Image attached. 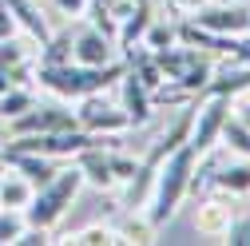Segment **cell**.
Instances as JSON below:
<instances>
[{"instance_id":"cell-16","label":"cell","mask_w":250,"mask_h":246,"mask_svg":"<svg viewBox=\"0 0 250 246\" xmlns=\"http://www.w3.org/2000/svg\"><path fill=\"white\" fill-rule=\"evenodd\" d=\"M210 183H214L218 191H227V195H250V159L242 155L238 163H227V167H218Z\"/></svg>"},{"instance_id":"cell-29","label":"cell","mask_w":250,"mask_h":246,"mask_svg":"<svg viewBox=\"0 0 250 246\" xmlns=\"http://www.w3.org/2000/svg\"><path fill=\"white\" fill-rule=\"evenodd\" d=\"M234 111H238V119H242L246 127H250V103H242V107H234Z\"/></svg>"},{"instance_id":"cell-13","label":"cell","mask_w":250,"mask_h":246,"mask_svg":"<svg viewBox=\"0 0 250 246\" xmlns=\"http://www.w3.org/2000/svg\"><path fill=\"white\" fill-rule=\"evenodd\" d=\"M242 91H250V64L242 68H227V72H218L207 80V87L199 91V96H242Z\"/></svg>"},{"instance_id":"cell-17","label":"cell","mask_w":250,"mask_h":246,"mask_svg":"<svg viewBox=\"0 0 250 246\" xmlns=\"http://www.w3.org/2000/svg\"><path fill=\"white\" fill-rule=\"evenodd\" d=\"M36 103V91L28 87V83H12L8 91H0V119H16V115H24L28 107Z\"/></svg>"},{"instance_id":"cell-1","label":"cell","mask_w":250,"mask_h":246,"mask_svg":"<svg viewBox=\"0 0 250 246\" xmlns=\"http://www.w3.org/2000/svg\"><path fill=\"white\" fill-rule=\"evenodd\" d=\"M195 167H199V151L191 143H183V147H175L163 159V167L155 171L151 195H147V210H143L155 230L175 219L179 203L187 199V191H191V183H195Z\"/></svg>"},{"instance_id":"cell-10","label":"cell","mask_w":250,"mask_h":246,"mask_svg":"<svg viewBox=\"0 0 250 246\" xmlns=\"http://www.w3.org/2000/svg\"><path fill=\"white\" fill-rule=\"evenodd\" d=\"M4 159H8L12 171H20L28 183H32V187H44V183H52L60 175L56 159L52 155H40V151H4Z\"/></svg>"},{"instance_id":"cell-8","label":"cell","mask_w":250,"mask_h":246,"mask_svg":"<svg viewBox=\"0 0 250 246\" xmlns=\"http://www.w3.org/2000/svg\"><path fill=\"white\" fill-rule=\"evenodd\" d=\"M115 56H119V44H115V36L100 32L96 24H91V28H83V32L72 40V60H76V64L104 68V64H111Z\"/></svg>"},{"instance_id":"cell-21","label":"cell","mask_w":250,"mask_h":246,"mask_svg":"<svg viewBox=\"0 0 250 246\" xmlns=\"http://www.w3.org/2000/svg\"><path fill=\"white\" fill-rule=\"evenodd\" d=\"M24 226H28L24 210H16V206H0V246L16 242V238L24 234Z\"/></svg>"},{"instance_id":"cell-2","label":"cell","mask_w":250,"mask_h":246,"mask_svg":"<svg viewBox=\"0 0 250 246\" xmlns=\"http://www.w3.org/2000/svg\"><path fill=\"white\" fill-rule=\"evenodd\" d=\"M123 72H127V64H119V60H111V64H104V68H87V64L68 60V64H36V83L48 87L52 96L76 103V100L91 96V91H104Z\"/></svg>"},{"instance_id":"cell-19","label":"cell","mask_w":250,"mask_h":246,"mask_svg":"<svg viewBox=\"0 0 250 246\" xmlns=\"http://www.w3.org/2000/svg\"><path fill=\"white\" fill-rule=\"evenodd\" d=\"M139 44H147L151 52H159V48H171V44H179V24H167V20H151Z\"/></svg>"},{"instance_id":"cell-12","label":"cell","mask_w":250,"mask_h":246,"mask_svg":"<svg viewBox=\"0 0 250 246\" xmlns=\"http://www.w3.org/2000/svg\"><path fill=\"white\" fill-rule=\"evenodd\" d=\"M230 223H234V214H230V203H223V199L203 203L199 214H195V230L207 234V238H227Z\"/></svg>"},{"instance_id":"cell-20","label":"cell","mask_w":250,"mask_h":246,"mask_svg":"<svg viewBox=\"0 0 250 246\" xmlns=\"http://www.w3.org/2000/svg\"><path fill=\"white\" fill-rule=\"evenodd\" d=\"M72 60V32H60L48 44H40V60L36 64H68Z\"/></svg>"},{"instance_id":"cell-22","label":"cell","mask_w":250,"mask_h":246,"mask_svg":"<svg viewBox=\"0 0 250 246\" xmlns=\"http://www.w3.org/2000/svg\"><path fill=\"white\" fill-rule=\"evenodd\" d=\"M68 242H76V246H115L119 242V230H111V226H87V230H76V234H68Z\"/></svg>"},{"instance_id":"cell-27","label":"cell","mask_w":250,"mask_h":246,"mask_svg":"<svg viewBox=\"0 0 250 246\" xmlns=\"http://www.w3.org/2000/svg\"><path fill=\"white\" fill-rule=\"evenodd\" d=\"M56 8L64 12V16H72V20H80L87 12V0H56Z\"/></svg>"},{"instance_id":"cell-26","label":"cell","mask_w":250,"mask_h":246,"mask_svg":"<svg viewBox=\"0 0 250 246\" xmlns=\"http://www.w3.org/2000/svg\"><path fill=\"white\" fill-rule=\"evenodd\" d=\"M8 36H16V16H12V8L0 0V40H8Z\"/></svg>"},{"instance_id":"cell-24","label":"cell","mask_w":250,"mask_h":246,"mask_svg":"<svg viewBox=\"0 0 250 246\" xmlns=\"http://www.w3.org/2000/svg\"><path fill=\"white\" fill-rule=\"evenodd\" d=\"M107 159H111V171H115L119 183H127V179L139 171V159H135V155H123V151H115V147H107Z\"/></svg>"},{"instance_id":"cell-23","label":"cell","mask_w":250,"mask_h":246,"mask_svg":"<svg viewBox=\"0 0 250 246\" xmlns=\"http://www.w3.org/2000/svg\"><path fill=\"white\" fill-rule=\"evenodd\" d=\"M155 238V226H151V219L143 214V219H135V210H131V219L119 226V242H151Z\"/></svg>"},{"instance_id":"cell-25","label":"cell","mask_w":250,"mask_h":246,"mask_svg":"<svg viewBox=\"0 0 250 246\" xmlns=\"http://www.w3.org/2000/svg\"><path fill=\"white\" fill-rule=\"evenodd\" d=\"M227 242H234V246H250V219H238V223H230V230H227Z\"/></svg>"},{"instance_id":"cell-28","label":"cell","mask_w":250,"mask_h":246,"mask_svg":"<svg viewBox=\"0 0 250 246\" xmlns=\"http://www.w3.org/2000/svg\"><path fill=\"white\" fill-rule=\"evenodd\" d=\"M179 4H183L187 12H195V8H203V4H207V0H179Z\"/></svg>"},{"instance_id":"cell-5","label":"cell","mask_w":250,"mask_h":246,"mask_svg":"<svg viewBox=\"0 0 250 246\" xmlns=\"http://www.w3.org/2000/svg\"><path fill=\"white\" fill-rule=\"evenodd\" d=\"M68 127H80V119L64 103H48V107L32 103L24 115L8 119V131L12 135H48V131H68Z\"/></svg>"},{"instance_id":"cell-3","label":"cell","mask_w":250,"mask_h":246,"mask_svg":"<svg viewBox=\"0 0 250 246\" xmlns=\"http://www.w3.org/2000/svg\"><path fill=\"white\" fill-rule=\"evenodd\" d=\"M80 187H83V171H80V167H60V175H56L52 183H44V187H36L32 203L24 206L28 226L52 230V226L68 214V206H72V199L80 195Z\"/></svg>"},{"instance_id":"cell-18","label":"cell","mask_w":250,"mask_h":246,"mask_svg":"<svg viewBox=\"0 0 250 246\" xmlns=\"http://www.w3.org/2000/svg\"><path fill=\"white\" fill-rule=\"evenodd\" d=\"M218 139H223L234 155H246V159H250V127H246L238 115H230V119L223 123V135H218Z\"/></svg>"},{"instance_id":"cell-4","label":"cell","mask_w":250,"mask_h":246,"mask_svg":"<svg viewBox=\"0 0 250 246\" xmlns=\"http://www.w3.org/2000/svg\"><path fill=\"white\" fill-rule=\"evenodd\" d=\"M230 111H234L230 96H203V103L195 100V123H191V139L187 143L199 151V159L207 155V151H214L218 135H223V123L230 119Z\"/></svg>"},{"instance_id":"cell-14","label":"cell","mask_w":250,"mask_h":246,"mask_svg":"<svg viewBox=\"0 0 250 246\" xmlns=\"http://www.w3.org/2000/svg\"><path fill=\"white\" fill-rule=\"evenodd\" d=\"M4 4L12 8V16H16V28H24L28 36H32L36 44H48L52 40V28H48V20H44V12H36L28 0H4Z\"/></svg>"},{"instance_id":"cell-6","label":"cell","mask_w":250,"mask_h":246,"mask_svg":"<svg viewBox=\"0 0 250 246\" xmlns=\"http://www.w3.org/2000/svg\"><path fill=\"white\" fill-rule=\"evenodd\" d=\"M76 119H80V127L83 131H96V135H119V131H127L131 127V119L123 107H111L100 91H91V96L76 100Z\"/></svg>"},{"instance_id":"cell-11","label":"cell","mask_w":250,"mask_h":246,"mask_svg":"<svg viewBox=\"0 0 250 246\" xmlns=\"http://www.w3.org/2000/svg\"><path fill=\"white\" fill-rule=\"evenodd\" d=\"M123 80V111H127V119H131V127H139V123H147L151 119V107H155V100H151V91L139 83V76L127 68L119 76Z\"/></svg>"},{"instance_id":"cell-15","label":"cell","mask_w":250,"mask_h":246,"mask_svg":"<svg viewBox=\"0 0 250 246\" xmlns=\"http://www.w3.org/2000/svg\"><path fill=\"white\" fill-rule=\"evenodd\" d=\"M32 195H36V187H32L20 171H0V206L24 210L28 203H32Z\"/></svg>"},{"instance_id":"cell-9","label":"cell","mask_w":250,"mask_h":246,"mask_svg":"<svg viewBox=\"0 0 250 246\" xmlns=\"http://www.w3.org/2000/svg\"><path fill=\"white\" fill-rule=\"evenodd\" d=\"M107 147L111 143H100V147H87V151L76 155V167L83 171V183H91V187H100V191L119 187V179L111 171V159H107Z\"/></svg>"},{"instance_id":"cell-7","label":"cell","mask_w":250,"mask_h":246,"mask_svg":"<svg viewBox=\"0 0 250 246\" xmlns=\"http://www.w3.org/2000/svg\"><path fill=\"white\" fill-rule=\"evenodd\" d=\"M191 24L207 28V32H218V36H246L250 32V4H207L195 8Z\"/></svg>"}]
</instances>
